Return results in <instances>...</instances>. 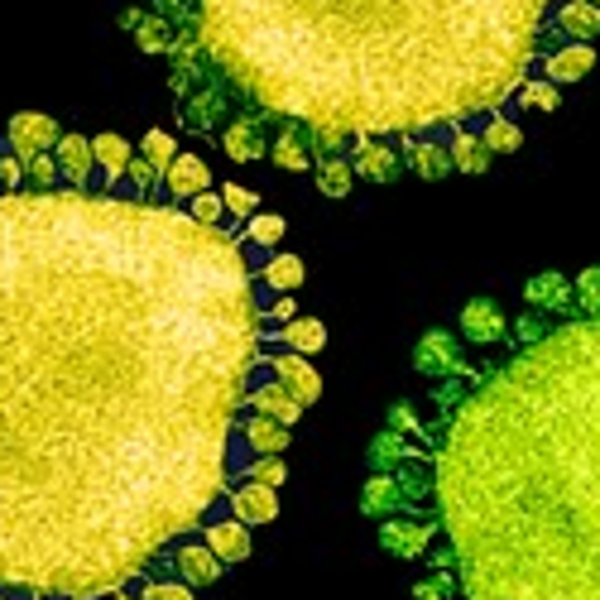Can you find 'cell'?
<instances>
[{"label":"cell","instance_id":"obj_1","mask_svg":"<svg viewBox=\"0 0 600 600\" xmlns=\"http://www.w3.org/2000/svg\"><path fill=\"white\" fill-rule=\"evenodd\" d=\"M260 346L221 226L0 193V586L106 600L226 500Z\"/></svg>","mask_w":600,"mask_h":600},{"label":"cell","instance_id":"obj_2","mask_svg":"<svg viewBox=\"0 0 600 600\" xmlns=\"http://www.w3.org/2000/svg\"><path fill=\"white\" fill-rule=\"evenodd\" d=\"M193 20L226 91L337 150L500 111L553 0H193Z\"/></svg>","mask_w":600,"mask_h":600},{"label":"cell","instance_id":"obj_3","mask_svg":"<svg viewBox=\"0 0 600 600\" xmlns=\"http://www.w3.org/2000/svg\"><path fill=\"white\" fill-rule=\"evenodd\" d=\"M433 500L466 600H600V317L476 380L437 437Z\"/></svg>","mask_w":600,"mask_h":600},{"label":"cell","instance_id":"obj_4","mask_svg":"<svg viewBox=\"0 0 600 600\" xmlns=\"http://www.w3.org/2000/svg\"><path fill=\"white\" fill-rule=\"evenodd\" d=\"M6 140H10V154H20L24 164H30L34 154H48V150H58L63 130H58V120H53V116H44V111H20V116H10V130H6Z\"/></svg>","mask_w":600,"mask_h":600},{"label":"cell","instance_id":"obj_5","mask_svg":"<svg viewBox=\"0 0 600 600\" xmlns=\"http://www.w3.org/2000/svg\"><path fill=\"white\" fill-rule=\"evenodd\" d=\"M380 548L390 557H428L433 548V524L413 514H390L380 519Z\"/></svg>","mask_w":600,"mask_h":600},{"label":"cell","instance_id":"obj_6","mask_svg":"<svg viewBox=\"0 0 600 600\" xmlns=\"http://www.w3.org/2000/svg\"><path fill=\"white\" fill-rule=\"evenodd\" d=\"M413 366H418V375H433V380L457 375V370H461V346H457V337H451V331H443V327L423 331L418 346H413Z\"/></svg>","mask_w":600,"mask_h":600},{"label":"cell","instance_id":"obj_7","mask_svg":"<svg viewBox=\"0 0 600 600\" xmlns=\"http://www.w3.org/2000/svg\"><path fill=\"white\" fill-rule=\"evenodd\" d=\"M270 370H274V380L284 384V390L298 399L303 408L323 399V375H317V370H313L298 351H279V356H270Z\"/></svg>","mask_w":600,"mask_h":600},{"label":"cell","instance_id":"obj_8","mask_svg":"<svg viewBox=\"0 0 600 600\" xmlns=\"http://www.w3.org/2000/svg\"><path fill=\"white\" fill-rule=\"evenodd\" d=\"M461 337L476 341V346H500L510 337V323H504L500 303L495 298H471L461 308Z\"/></svg>","mask_w":600,"mask_h":600},{"label":"cell","instance_id":"obj_9","mask_svg":"<svg viewBox=\"0 0 600 600\" xmlns=\"http://www.w3.org/2000/svg\"><path fill=\"white\" fill-rule=\"evenodd\" d=\"M524 303L538 313H557L563 317L567 308H577V288H571V279H563V270H538L524 284Z\"/></svg>","mask_w":600,"mask_h":600},{"label":"cell","instance_id":"obj_10","mask_svg":"<svg viewBox=\"0 0 600 600\" xmlns=\"http://www.w3.org/2000/svg\"><path fill=\"white\" fill-rule=\"evenodd\" d=\"M226 504H231V514L246 519L250 528L279 519V490L274 486H260V480H240L236 490H226Z\"/></svg>","mask_w":600,"mask_h":600},{"label":"cell","instance_id":"obj_11","mask_svg":"<svg viewBox=\"0 0 600 600\" xmlns=\"http://www.w3.org/2000/svg\"><path fill=\"white\" fill-rule=\"evenodd\" d=\"M221 150L236 159V164H250V159H260V154H270V144H264V116H250V111H240L231 126L221 130Z\"/></svg>","mask_w":600,"mask_h":600},{"label":"cell","instance_id":"obj_12","mask_svg":"<svg viewBox=\"0 0 600 600\" xmlns=\"http://www.w3.org/2000/svg\"><path fill=\"white\" fill-rule=\"evenodd\" d=\"M221 557L207 548V543H183L178 553H173V571H178V581H188L193 591H203V586H217L221 581Z\"/></svg>","mask_w":600,"mask_h":600},{"label":"cell","instance_id":"obj_13","mask_svg":"<svg viewBox=\"0 0 600 600\" xmlns=\"http://www.w3.org/2000/svg\"><path fill=\"white\" fill-rule=\"evenodd\" d=\"M404 480L390 476V471H375L366 480V490H360V514L366 519H390V514H404Z\"/></svg>","mask_w":600,"mask_h":600},{"label":"cell","instance_id":"obj_14","mask_svg":"<svg viewBox=\"0 0 600 600\" xmlns=\"http://www.w3.org/2000/svg\"><path fill=\"white\" fill-rule=\"evenodd\" d=\"M240 443L255 451V457H284L293 443V428L279 418H264V413H250V418L240 423Z\"/></svg>","mask_w":600,"mask_h":600},{"label":"cell","instance_id":"obj_15","mask_svg":"<svg viewBox=\"0 0 600 600\" xmlns=\"http://www.w3.org/2000/svg\"><path fill=\"white\" fill-rule=\"evenodd\" d=\"M264 366H270V360H264ZM246 408H250V413H264V418H279V423H288V428H293V423L303 418V404H298V399H293V394L284 390V384L274 380V370H270V380H264L260 390H255V384H250V399H246Z\"/></svg>","mask_w":600,"mask_h":600},{"label":"cell","instance_id":"obj_16","mask_svg":"<svg viewBox=\"0 0 600 600\" xmlns=\"http://www.w3.org/2000/svg\"><path fill=\"white\" fill-rule=\"evenodd\" d=\"M351 168H356V178H370V183H390L394 173H399V154L384 144V135H360L356 140V150H351Z\"/></svg>","mask_w":600,"mask_h":600},{"label":"cell","instance_id":"obj_17","mask_svg":"<svg viewBox=\"0 0 600 600\" xmlns=\"http://www.w3.org/2000/svg\"><path fill=\"white\" fill-rule=\"evenodd\" d=\"M164 188L178 197V203H193L197 193H211V168H207V159L178 150V159H173L168 173H164Z\"/></svg>","mask_w":600,"mask_h":600},{"label":"cell","instance_id":"obj_18","mask_svg":"<svg viewBox=\"0 0 600 600\" xmlns=\"http://www.w3.org/2000/svg\"><path fill=\"white\" fill-rule=\"evenodd\" d=\"M591 68H596V48L591 44H563V48H553L548 58H543V77H553L557 87L581 83V77H591Z\"/></svg>","mask_w":600,"mask_h":600},{"label":"cell","instance_id":"obj_19","mask_svg":"<svg viewBox=\"0 0 600 600\" xmlns=\"http://www.w3.org/2000/svg\"><path fill=\"white\" fill-rule=\"evenodd\" d=\"M207 548L221 557V563H246L250 548H255V538H250V524L246 519H217V524H207Z\"/></svg>","mask_w":600,"mask_h":600},{"label":"cell","instance_id":"obj_20","mask_svg":"<svg viewBox=\"0 0 600 600\" xmlns=\"http://www.w3.org/2000/svg\"><path fill=\"white\" fill-rule=\"evenodd\" d=\"M91 154H97V168L106 173V193H111L116 183L126 178L130 159H135V150H130V140H126V135H116V130H101V135L91 140Z\"/></svg>","mask_w":600,"mask_h":600},{"label":"cell","instance_id":"obj_21","mask_svg":"<svg viewBox=\"0 0 600 600\" xmlns=\"http://www.w3.org/2000/svg\"><path fill=\"white\" fill-rule=\"evenodd\" d=\"M58 168H63V178H68L73 188H83V193H87L91 168H97L91 140H87V135H63V140H58Z\"/></svg>","mask_w":600,"mask_h":600},{"label":"cell","instance_id":"obj_22","mask_svg":"<svg viewBox=\"0 0 600 600\" xmlns=\"http://www.w3.org/2000/svg\"><path fill=\"white\" fill-rule=\"evenodd\" d=\"M447 154H451V168H457V173H486L490 159H495V154L486 150V140H480L476 130H466V126H451Z\"/></svg>","mask_w":600,"mask_h":600},{"label":"cell","instance_id":"obj_23","mask_svg":"<svg viewBox=\"0 0 600 600\" xmlns=\"http://www.w3.org/2000/svg\"><path fill=\"white\" fill-rule=\"evenodd\" d=\"M553 24L567 39H596L600 34V6L596 0H567V6H553Z\"/></svg>","mask_w":600,"mask_h":600},{"label":"cell","instance_id":"obj_24","mask_svg":"<svg viewBox=\"0 0 600 600\" xmlns=\"http://www.w3.org/2000/svg\"><path fill=\"white\" fill-rule=\"evenodd\" d=\"M313 173H317V193H327L331 203L351 197V188H356V168H351V159L323 154V159H313Z\"/></svg>","mask_w":600,"mask_h":600},{"label":"cell","instance_id":"obj_25","mask_svg":"<svg viewBox=\"0 0 600 600\" xmlns=\"http://www.w3.org/2000/svg\"><path fill=\"white\" fill-rule=\"evenodd\" d=\"M408 168L418 173V178H447L451 173V154H447V144H437V140H413L408 135Z\"/></svg>","mask_w":600,"mask_h":600},{"label":"cell","instance_id":"obj_26","mask_svg":"<svg viewBox=\"0 0 600 600\" xmlns=\"http://www.w3.org/2000/svg\"><path fill=\"white\" fill-rule=\"evenodd\" d=\"M514 101L533 116H553L557 106H563V87H557L553 77H524V83L514 87Z\"/></svg>","mask_w":600,"mask_h":600},{"label":"cell","instance_id":"obj_27","mask_svg":"<svg viewBox=\"0 0 600 600\" xmlns=\"http://www.w3.org/2000/svg\"><path fill=\"white\" fill-rule=\"evenodd\" d=\"M279 346H293L298 356H317L327 346V327L317 323V317H288V323L279 327Z\"/></svg>","mask_w":600,"mask_h":600},{"label":"cell","instance_id":"obj_28","mask_svg":"<svg viewBox=\"0 0 600 600\" xmlns=\"http://www.w3.org/2000/svg\"><path fill=\"white\" fill-rule=\"evenodd\" d=\"M413 461H423V457L404 443V433H399V428L380 433L375 443H370V466H375V471H390V466H413Z\"/></svg>","mask_w":600,"mask_h":600},{"label":"cell","instance_id":"obj_29","mask_svg":"<svg viewBox=\"0 0 600 600\" xmlns=\"http://www.w3.org/2000/svg\"><path fill=\"white\" fill-rule=\"evenodd\" d=\"M303 279H308V270H303L298 255H274V260L260 270V284L274 288V293H298Z\"/></svg>","mask_w":600,"mask_h":600},{"label":"cell","instance_id":"obj_30","mask_svg":"<svg viewBox=\"0 0 600 600\" xmlns=\"http://www.w3.org/2000/svg\"><path fill=\"white\" fill-rule=\"evenodd\" d=\"M270 159L284 173H303V168H313V154H308V144H303L298 130H284L274 144H270Z\"/></svg>","mask_w":600,"mask_h":600},{"label":"cell","instance_id":"obj_31","mask_svg":"<svg viewBox=\"0 0 600 600\" xmlns=\"http://www.w3.org/2000/svg\"><path fill=\"white\" fill-rule=\"evenodd\" d=\"M480 140H486L490 154H514V150H524V130H519L510 116H490L486 130H480Z\"/></svg>","mask_w":600,"mask_h":600},{"label":"cell","instance_id":"obj_32","mask_svg":"<svg viewBox=\"0 0 600 600\" xmlns=\"http://www.w3.org/2000/svg\"><path fill=\"white\" fill-rule=\"evenodd\" d=\"M58 154H34L30 164H24V193H58Z\"/></svg>","mask_w":600,"mask_h":600},{"label":"cell","instance_id":"obj_33","mask_svg":"<svg viewBox=\"0 0 600 600\" xmlns=\"http://www.w3.org/2000/svg\"><path fill=\"white\" fill-rule=\"evenodd\" d=\"M173 20H164V15H144L140 20V30H135V44H140V53H168L173 48Z\"/></svg>","mask_w":600,"mask_h":600},{"label":"cell","instance_id":"obj_34","mask_svg":"<svg viewBox=\"0 0 600 600\" xmlns=\"http://www.w3.org/2000/svg\"><path fill=\"white\" fill-rule=\"evenodd\" d=\"M284 231H288V221L279 217V211H255V217H250V226H246L250 246H260V250L279 246V240H284Z\"/></svg>","mask_w":600,"mask_h":600},{"label":"cell","instance_id":"obj_35","mask_svg":"<svg viewBox=\"0 0 600 600\" xmlns=\"http://www.w3.org/2000/svg\"><path fill=\"white\" fill-rule=\"evenodd\" d=\"M140 154L150 159V164H154L159 173H168V164L178 159V140H173L168 130H150V135L140 140Z\"/></svg>","mask_w":600,"mask_h":600},{"label":"cell","instance_id":"obj_36","mask_svg":"<svg viewBox=\"0 0 600 600\" xmlns=\"http://www.w3.org/2000/svg\"><path fill=\"white\" fill-rule=\"evenodd\" d=\"M577 308L586 313V317H600V264H591V270H581L577 274Z\"/></svg>","mask_w":600,"mask_h":600},{"label":"cell","instance_id":"obj_37","mask_svg":"<svg viewBox=\"0 0 600 600\" xmlns=\"http://www.w3.org/2000/svg\"><path fill=\"white\" fill-rule=\"evenodd\" d=\"M221 203H226V211H231V217H255L260 193L246 188V183H226V188H221Z\"/></svg>","mask_w":600,"mask_h":600},{"label":"cell","instance_id":"obj_38","mask_svg":"<svg viewBox=\"0 0 600 600\" xmlns=\"http://www.w3.org/2000/svg\"><path fill=\"white\" fill-rule=\"evenodd\" d=\"M188 217H193V221H203V226H221V221H226V203H221V193H197L193 203H188Z\"/></svg>","mask_w":600,"mask_h":600},{"label":"cell","instance_id":"obj_39","mask_svg":"<svg viewBox=\"0 0 600 600\" xmlns=\"http://www.w3.org/2000/svg\"><path fill=\"white\" fill-rule=\"evenodd\" d=\"M246 480H260V486H274L279 490L288 480V466L279 461V457H255V461L246 466Z\"/></svg>","mask_w":600,"mask_h":600},{"label":"cell","instance_id":"obj_40","mask_svg":"<svg viewBox=\"0 0 600 600\" xmlns=\"http://www.w3.org/2000/svg\"><path fill=\"white\" fill-rule=\"evenodd\" d=\"M553 317H557V313H538V308H533V313L524 317V323H519V341H524V346H533V341H543V337H548V331L557 327V323H553Z\"/></svg>","mask_w":600,"mask_h":600},{"label":"cell","instance_id":"obj_41","mask_svg":"<svg viewBox=\"0 0 600 600\" xmlns=\"http://www.w3.org/2000/svg\"><path fill=\"white\" fill-rule=\"evenodd\" d=\"M126 178H130V188H135V193H150L154 183L164 178V173H159V168H154L144 154H135V159H130V168H126Z\"/></svg>","mask_w":600,"mask_h":600},{"label":"cell","instance_id":"obj_42","mask_svg":"<svg viewBox=\"0 0 600 600\" xmlns=\"http://www.w3.org/2000/svg\"><path fill=\"white\" fill-rule=\"evenodd\" d=\"M140 600H193V586L188 581H144Z\"/></svg>","mask_w":600,"mask_h":600},{"label":"cell","instance_id":"obj_43","mask_svg":"<svg viewBox=\"0 0 600 600\" xmlns=\"http://www.w3.org/2000/svg\"><path fill=\"white\" fill-rule=\"evenodd\" d=\"M20 188H24V159L0 154V193H20Z\"/></svg>","mask_w":600,"mask_h":600},{"label":"cell","instance_id":"obj_44","mask_svg":"<svg viewBox=\"0 0 600 600\" xmlns=\"http://www.w3.org/2000/svg\"><path fill=\"white\" fill-rule=\"evenodd\" d=\"M451 581L457 577H443V571H437V577H423L413 586V600H451Z\"/></svg>","mask_w":600,"mask_h":600},{"label":"cell","instance_id":"obj_45","mask_svg":"<svg viewBox=\"0 0 600 600\" xmlns=\"http://www.w3.org/2000/svg\"><path fill=\"white\" fill-rule=\"evenodd\" d=\"M293 308H298V303H293V293H279L274 303H264V323H288V317H298Z\"/></svg>","mask_w":600,"mask_h":600},{"label":"cell","instance_id":"obj_46","mask_svg":"<svg viewBox=\"0 0 600 600\" xmlns=\"http://www.w3.org/2000/svg\"><path fill=\"white\" fill-rule=\"evenodd\" d=\"M390 428H399V433H418V418H413V408L394 404V408H390Z\"/></svg>","mask_w":600,"mask_h":600},{"label":"cell","instance_id":"obj_47","mask_svg":"<svg viewBox=\"0 0 600 600\" xmlns=\"http://www.w3.org/2000/svg\"><path fill=\"white\" fill-rule=\"evenodd\" d=\"M144 15H150V10H140V6H126V10H120V15H116V24H120V30H130V34H135Z\"/></svg>","mask_w":600,"mask_h":600},{"label":"cell","instance_id":"obj_48","mask_svg":"<svg viewBox=\"0 0 600 600\" xmlns=\"http://www.w3.org/2000/svg\"><path fill=\"white\" fill-rule=\"evenodd\" d=\"M106 600H130V596H120V591H111V596H106Z\"/></svg>","mask_w":600,"mask_h":600},{"label":"cell","instance_id":"obj_49","mask_svg":"<svg viewBox=\"0 0 600 600\" xmlns=\"http://www.w3.org/2000/svg\"><path fill=\"white\" fill-rule=\"evenodd\" d=\"M0 600H6V596H0Z\"/></svg>","mask_w":600,"mask_h":600},{"label":"cell","instance_id":"obj_50","mask_svg":"<svg viewBox=\"0 0 600 600\" xmlns=\"http://www.w3.org/2000/svg\"><path fill=\"white\" fill-rule=\"evenodd\" d=\"M596 6H600V0H596Z\"/></svg>","mask_w":600,"mask_h":600}]
</instances>
